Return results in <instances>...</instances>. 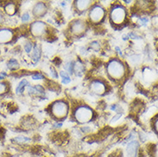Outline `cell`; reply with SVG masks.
<instances>
[{
	"label": "cell",
	"mask_w": 158,
	"mask_h": 157,
	"mask_svg": "<svg viewBox=\"0 0 158 157\" xmlns=\"http://www.w3.org/2000/svg\"><path fill=\"white\" fill-rule=\"evenodd\" d=\"M108 72L113 78H121L125 74V66L118 60L114 59L110 61L108 64Z\"/></svg>",
	"instance_id": "1"
},
{
	"label": "cell",
	"mask_w": 158,
	"mask_h": 157,
	"mask_svg": "<svg viewBox=\"0 0 158 157\" xmlns=\"http://www.w3.org/2000/svg\"><path fill=\"white\" fill-rule=\"evenodd\" d=\"M74 116L79 123H87L93 117V111L87 106H81L75 111Z\"/></svg>",
	"instance_id": "2"
},
{
	"label": "cell",
	"mask_w": 158,
	"mask_h": 157,
	"mask_svg": "<svg viewBox=\"0 0 158 157\" xmlns=\"http://www.w3.org/2000/svg\"><path fill=\"white\" fill-rule=\"evenodd\" d=\"M125 15H126V12L125 8L119 5L113 8V10H111V13H110L111 19L115 24H121L125 18Z\"/></svg>",
	"instance_id": "3"
},
{
	"label": "cell",
	"mask_w": 158,
	"mask_h": 157,
	"mask_svg": "<svg viewBox=\"0 0 158 157\" xmlns=\"http://www.w3.org/2000/svg\"><path fill=\"white\" fill-rule=\"evenodd\" d=\"M68 111V106L64 101H59L53 104L52 106V113L56 118H63L66 114Z\"/></svg>",
	"instance_id": "4"
},
{
	"label": "cell",
	"mask_w": 158,
	"mask_h": 157,
	"mask_svg": "<svg viewBox=\"0 0 158 157\" xmlns=\"http://www.w3.org/2000/svg\"><path fill=\"white\" fill-rule=\"evenodd\" d=\"M46 29V27L43 22H40V21H37L35 22L34 23H32L31 25V33L32 35H35V36H41L45 34Z\"/></svg>",
	"instance_id": "5"
},
{
	"label": "cell",
	"mask_w": 158,
	"mask_h": 157,
	"mask_svg": "<svg viewBox=\"0 0 158 157\" xmlns=\"http://www.w3.org/2000/svg\"><path fill=\"white\" fill-rule=\"evenodd\" d=\"M103 16L104 10L101 6H98V5L94 6L89 12V17L93 22H99L103 18Z\"/></svg>",
	"instance_id": "6"
},
{
	"label": "cell",
	"mask_w": 158,
	"mask_h": 157,
	"mask_svg": "<svg viewBox=\"0 0 158 157\" xmlns=\"http://www.w3.org/2000/svg\"><path fill=\"white\" fill-rule=\"evenodd\" d=\"M139 144L137 141H132L127 144V147L125 149L126 157H137Z\"/></svg>",
	"instance_id": "7"
},
{
	"label": "cell",
	"mask_w": 158,
	"mask_h": 157,
	"mask_svg": "<svg viewBox=\"0 0 158 157\" xmlns=\"http://www.w3.org/2000/svg\"><path fill=\"white\" fill-rule=\"evenodd\" d=\"M90 88L94 94H102L106 91V86L101 81H93L91 83Z\"/></svg>",
	"instance_id": "8"
},
{
	"label": "cell",
	"mask_w": 158,
	"mask_h": 157,
	"mask_svg": "<svg viewBox=\"0 0 158 157\" xmlns=\"http://www.w3.org/2000/svg\"><path fill=\"white\" fill-rule=\"evenodd\" d=\"M13 37V33L10 29H0V44H5L10 41Z\"/></svg>",
	"instance_id": "9"
},
{
	"label": "cell",
	"mask_w": 158,
	"mask_h": 157,
	"mask_svg": "<svg viewBox=\"0 0 158 157\" xmlns=\"http://www.w3.org/2000/svg\"><path fill=\"white\" fill-rule=\"evenodd\" d=\"M85 28H86V24L84 23L83 21L81 20H77L74 22L72 25H71V31L74 33V34H81L83 33L84 30H85Z\"/></svg>",
	"instance_id": "10"
},
{
	"label": "cell",
	"mask_w": 158,
	"mask_h": 157,
	"mask_svg": "<svg viewBox=\"0 0 158 157\" xmlns=\"http://www.w3.org/2000/svg\"><path fill=\"white\" fill-rule=\"evenodd\" d=\"M33 12L36 16H41V15H44L45 12H46V6H45L44 3H41V2L37 3L34 7Z\"/></svg>",
	"instance_id": "11"
},
{
	"label": "cell",
	"mask_w": 158,
	"mask_h": 157,
	"mask_svg": "<svg viewBox=\"0 0 158 157\" xmlns=\"http://www.w3.org/2000/svg\"><path fill=\"white\" fill-rule=\"evenodd\" d=\"M84 72V65L80 61H77L73 64V73H75L77 76H82Z\"/></svg>",
	"instance_id": "12"
},
{
	"label": "cell",
	"mask_w": 158,
	"mask_h": 157,
	"mask_svg": "<svg viewBox=\"0 0 158 157\" xmlns=\"http://www.w3.org/2000/svg\"><path fill=\"white\" fill-rule=\"evenodd\" d=\"M76 5H77V10L83 11L89 8V5H91V2L90 1H77Z\"/></svg>",
	"instance_id": "13"
},
{
	"label": "cell",
	"mask_w": 158,
	"mask_h": 157,
	"mask_svg": "<svg viewBox=\"0 0 158 157\" xmlns=\"http://www.w3.org/2000/svg\"><path fill=\"white\" fill-rule=\"evenodd\" d=\"M29 86V83H28V81L26 80V79H23V80H22L21 82H20L18 85H17V87H16V89H15V91H16V93L17 94H22L23 92V90H24L25 87H28Z\"/></svg>",
	"instance_id": "14"
},
{
	"label": "cell",
	"mask_w": 158,
	"mask_h": 157,
	"mask_svg": "<svg viewBox=\"0 0 158 157\" xmlns=\"http://www.w3.org/2000/svg\"><path fill=\"white\" fill-rule=\"evenodd\" d=\"M40 58V49L38 46H35V48L33 50V53H32V60L36 63L39 61Z\"/></svg>",
	"instance_id": "15"
},
{
	"label": "cell",
	"mask_w": 158,
	"mask_h": 157,
	"mask_svg": "<svg viewBox=\"0 0 158 157\" xmlns=\"http://www.w3.org/2000/svg\"><path fill=\"white\" fill-rule=\"evenodd\" d=\"M5 9V11H6V13H7V14H9V15H13V14H15V6L14 4L10 3V4L6 5Z\"/></svg>",
	"instance_id": "16"
},
{
	"label": "cell",
	"mask_w": 158,
	"mask_h": 157,
	"mask_svg": "<svg viewBox=\"0 0 158 157\" xmlns=\"http://www.w3.org/2000/svg\"><path fill=\"white\" fill-rule=\"evenodd\" d=\"M60 77L62 78V84H68L70 82V78L69 75L66 71H60Z\"/></svg>",
	"instance_id": "17"
},
{
	"label": "cell",
	"mask_w": 158,
	"mask_h": 157,
	"mask_svg": "<svg viewBox=\"0 0 158 157\" xmlns=\"http://www.w3.org/2000/svg\"><path fill=\"white\" fill-rule=\"evenodd\" d=\"M18 66H19V64H18V62L14 59H11L8 62V67H9V69L10 70H16L18 68Z\"/></svg>",
	"instance_id": "18"
},
{
	"label": "cell",
	"mask_w": 158,
	"mask_h": 157,
	"mask_svg": "<svg viewBox=\"0 0 158 157\" xmlns=\"http://www.w3.org/2000/svg\"><path fill=\"white\" fill-rule=\"evenodd\" d=\"M15 140L17 142H19V143H26V142H30V138H27V137H22V136L15 138Z\"/></svg>",
	"instance_id": "19"
},
{
	"label": "cell",
	"mask_w": 158,
	"mask_h": 157,
	"mask_svg": "<svg viewBox=\"0 0 158 157\" xmlns=\"http://www.w3.org/2000/svg\"><path fill=\"white\" fill-rule=\"evenodd\" d=\"M64 69L66 71H68V73L72 74L73 73V64L72 62H68L64 65Z\"/></svg>",
	"instance_id": "20"
},
{
	"label": "cell",
	"mask_w": 158,
	"mask_h": 157,
	"mask_svg": "<svg viewBox=\"0 0 158 157\" xmlns=\"http://www.w3.org/2000/svg\"><path fill=\"white\" fill-rule=\"evenodd\" d=\"M90 46H91V48L94 50V51H99L100 50V44H99L98 41H96V40L91 42Z\"/></svg>",
	"instance_id": "21"
},
{
	"label": "cell",
	"mask_w": 158,
	"mask_h": 157,
	"mask_svg": "<svg viewBox=\"0 0 158 157\" xmlns=\"http://www.w3.org/2000/svg\"><path fill=\"white\" fill-rule=\"evenodd\" d=\"M24 50L26 51V53H31V51L33 50V46L31 43H27L24 46Z\"/></svg>",
	"instance_id": "22"
},
{
	"label": "cell",
	"mask_w": 158,
	"mask_h": 157,
	"mask_svg": "<svg viewBox=\"0 0 158 157\" xmlns=\"http://www.w3.org/2000/svg\"><path fill=\"white\" fill-rule=\"evenodd\" d=\"M32 78L34 80H41V79L44 78V77L40 73H35L32 75Z\"/></svg>",
	"instance_id": "23"
},
{
	"label": "cell",
	"mask_w": 158,
	"mask_h": 157,
	"mask_svg": "<svg viewBox=\"0 0 158 157\" xmlns=\"http://www.w3.org/2000/svg\"><path fill=\"white\" fill-rule=\"evenodd\" d=\"M30 19V15L29 13H24L23 15H22V21L23 22H29Z\"/></svg>",
	"instance_id": "24"
},
{
	"label": "cell",
	"mask_w": 158,
	"mask_h": 157,
	"mask_svg": "<svg viewBox=\"0 0 158 157\" xmlns=\"http://www.w3.org/2000/svg\"><path fill=\"white\" fill-rule=\"evenodd\" d=\"M148 22H149L148 18H144V17H142V18H140V19H139V21H138V23H139V25L143 26V25L148 23Z\"/></svg>",
	"instance_id": "25"
},
{
	"label": "cell",
	"mask_w": 158,
	"mask_h": 157,
	"mask_svg": "<svg viewBox=\"0 0 158 157\" xmlns=\"http://www.w3.org/2000/svg\"><path fill=\"white\" fill-rule=\"evenodd\" d=\"M6 90V85L4 83H0V94L5 93Z\"/></svg>",
	"instance_id": "26"
},
{
	"label": "cell",
	"mask_w": 158,
	"mask_h": 157,
	"mask_svg": "<svg viewBox=\"0 0 158 157\" xmlns=\"http://www.w3.org/2000/svg\"><path fill=\"white\" fill-rule=\"evenodd\" d=\"M51 76H52V77H53V78H58V73H57V71L55 70L53 67H51Z\"/></svg>",
	"instance_id": "27"
},
{
	"label": "cell",
	"mask_w": 158,
	"mask_h": 157,
	"mask_svg": "<svg viewBox=\"0 0 158 157\" xmlns=\"http://www.w3.org/2000/svg\"><path fill=\"white\" fill-rule=\"evenodd\" d=\"M120 117H121V114H117V115H115L114 116V118H112V120H111V123H114V122H116L117 120H118V118H120Z\"/></svg>",
	"instance_id": "28"
},
{
	"label": "cell",
	"mask_w": 158,
	"mask_h": 157,
	"mask_svg": "<svg viewBox=\"0 0 158 157\" xmlns=\"http://www.w3.org/2000/svg\"><path fill=\"white\" fill-rule=\"evenodd\" d=\"M6 77V73H5V72H2V73L0 74V80L1 79H4Z\"/></svg>",
	"instance_id": "29"
},
{
	"label": "cell",
	"mask_w": 158,
	"mask_h": 157,
	"mask_svg": "<svg viewBox=\"0 0 158 157\" xmlns=\"http://www.w3.org/2000/svg\"><path fill=\"white\" fill-rule=\"evenodd\" d=\"M155 127H156V131L158 132V119H156V123H155Z\"/></svg>",
	"instance_id": "30"
},
{
	"label": "cell",
	"mask_w": 158,
	"mask_h": 157,
	"mask_svg": "<svg viewBox=\"0 0 158 157\" xmlns=\"http://www.w3.org/2000/svg\"><path fill=\"white\" fill-rule=\"evenodd\" d=\"M116 50H117V52H118V53L119 54V55H121V56H122V52H121V50L119 49L118 47H116Z\"/></svg>",
	"instance_id": "31"
},
{
	"label": "cell",
	"mask_w": 158,
	"mask_h": 157,
	"mask_svg": "<svg viewBox=\"0 0 158 157\" xmlns=\"http://www.w3.org/2000/svg\"><path fill=\"white\" fill-rule=\"evenodd\" d=\"M2 22V15H1V14H0V22Z\"/></svg>",
	"instance_id": "32"
}]
</instances>
